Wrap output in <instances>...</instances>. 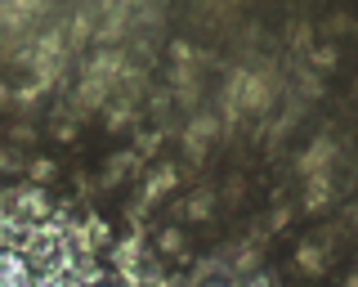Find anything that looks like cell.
<instances>
[{
  "label": "cell",
  "mask_w": 358,
  "mask_h": 287,
  "mask_svg": "<svg viewBox=\"0 0 358 287\" xmlns=\"http://www.w3.org/2000/svg\"><path fill=\"white\" fill-rule=\"evenodd\" d=\"M210 135H215V117H201V121H193V126H188V135H184V148L197 158V153L206 148V139H210Z\"/></svg>",
  "instance_id": "cell-1"
},
{
  "label": "cell",
  "mask_w": 358,
  "mask_h": 287,
  "mask_svg": "<svg viewBox=\"0 0 358 287\" xmlns=\"http://www.w3.org/2000/svg\"><path fill=\"white\" fill-rule=\"evenodd\" d=\"M162 251H166V256H184V251H188L184 234H175V229H166V234H162Z\"/></svg>",
  "instance_id": "cell-2"
},
{
  "label": "cell",
  "mask_w": 358,
  "mask_h": 287,
  "mask_svg": "<svg viewBox=\"0 0 358 287\" xmlns=\"http://www.w3.org/2000/svg\"><path fill=\"white\" fill-rule=\"evenodd\" d=\"M210 202H215V197H210V193H193V197H188V216H193V220H206Z\"/></svg>",
  "instance_id": "cell-3"
}]
</instances>
